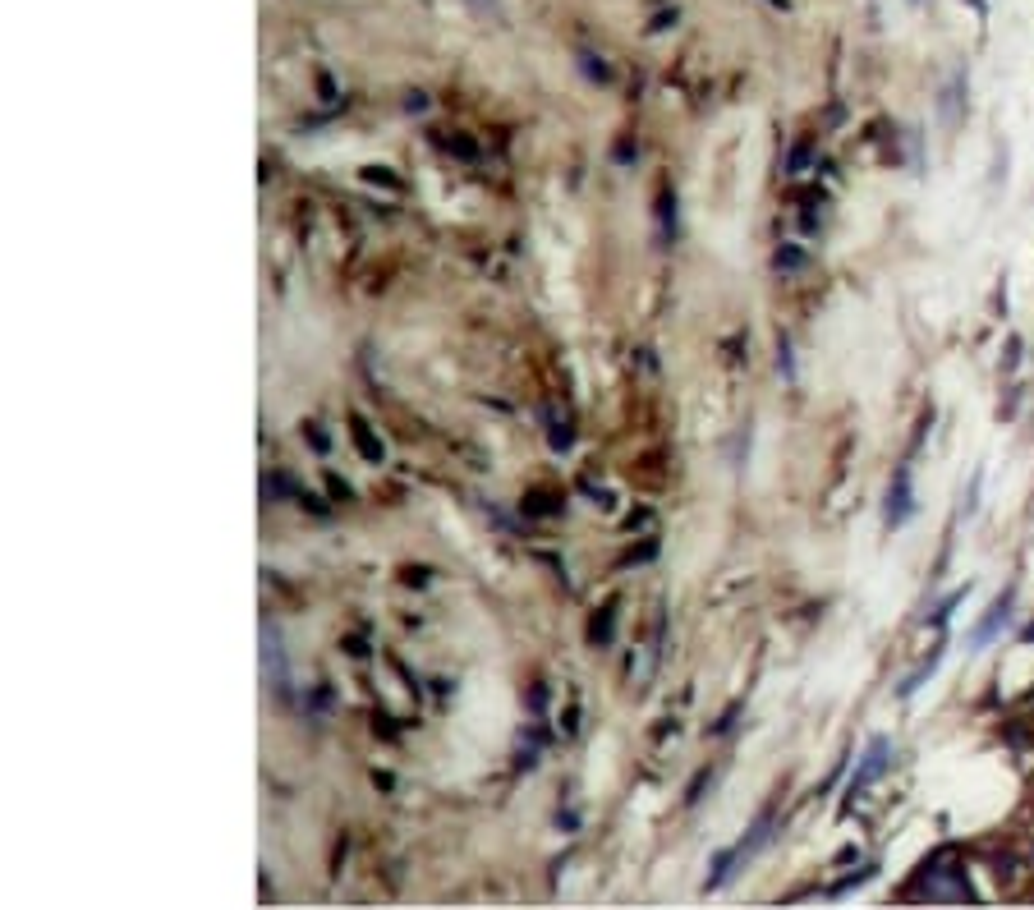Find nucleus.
Listing matches in <instances>:
<instances>
[{"instance_id": "obj_1", "label": "nucleus", "mask_w": 1034, "mask_h": 910, "mask_svg": "<svg viewBox=\"0 0 1034 910\" xmlns=\"http://www.w3.org/2000/svg\"><path fill=\"white\" fill-rule=\"evenodd\" d=\"M262 672H267V685H272L281 699H290V658H285V639L276 630V621H262Z\"/></svg>"}, {"instance_id": "obj_2", "label": "nucleus", "mask_w": 1034, "mask_h": 910, "mask_svg": "<svg viewBox=\"0 0 1034 910\" xmlns=\"http://www.w3.org/2000/svg\"><path fill=\"white\" fill-rule=\"evenodd\" d=\"M887 763H892V740L887 736H874L869 740V750H864V759H860V768H855V777H851V786H846V796H864L869 786L878 782V777L887 773Z\"/></svg>"}, {"instance_id": "obj_3", "label": "nucleus", "mask_w": 1034, "mask_h": 910, "mask_svg": "<svg viewBox=\"0 0 1034 910\" xmlns=\"http://www.w3.org/2000/svg\"><path fill=\"white\" fill-rule=\"evenodd\" d=\"M910 515H915V492H910V469L901 465L892 488H887V529H901Z\"/></svg>"}, {"instance_id": "obj_4", "label": "nucleus", "mask_w": 1034, "mask_h": 910, "mask_svg": "<svg viewBox=\"0 0 1034 910\" xmlns=\"http://www.w3.org/2000/svg\"><path fill=\"white\" fill-rule=\"evenodd\" d=\"M1012 598H1016V589H1007L998 598V603L989 607V616H984V621H979L975 630H970V649H984V644H989L993 635H1002V626H1007V616H1012Z\"/></svg>"}, {"instance_id": "obj_5", "label": "nucleus", "mask_w": 1034, "mask_h": 910, "mask_svg": "<svg viewBox=\"0 0 1034 910\" xmlns=\"http://www.w3.org/2000/svg\"><path fill=\"white\" fill-rule=\"evenodd\" d=\"M350 433H354V442H359V451H364L368 460H382V442H373L364 419H350Z\"/></svg>"}, {"instance_id": "obj_6", "label": "nucleus", "mask_w": 1034, "mask_h": 910, "mask_svg": "<svg viewBox=\"0 0 1034 910\" xmlns=\"http://www.w3.org/2000/svg\"><path fill=\"white\" fill-rule=\"evenodd\" d=\"M938 662H943V649L933 653V658L924 662V667H920V672H915V676H906V685H901V694H915V690H920V685H924V681H929V676H933V667H938Z\"/></svg>"}, {"instance_id": "obj_7", "label": "nucleus", "mask_w": 1034, "mask_h": 910, "mask_svg": "<svg viewBox=\"0 0 1034 910\" xmlns=\"http://www.w3.org/2000/svg\"><path fill=\"white\" fill-rule=\"evenodd\" d=\"M800 262H805V253H800V249H777V267H782V272H796Z\"/></svg>"}, {"instance_id": "obj_8", "label": "nucleus", "mask_w": 1034, "mask_h": 910, "mask_svg": "<svg viewBox=\"0 0 1034 910\" xmlns=\"http://www.w3.org/2000/svg\"><path fill=\"white\" fill-rule=\"evenodd\" d=\"M580 60H584V74H589V79H598V83L612 79V74H607V65H603L598 56H580Z\"/></svg>"}, {"instance_id": "obj_9", "label": "nucleus", "mask_w": 1034, "mask_h": 910, "mask_svg": "<svg viewBox=\"0 0 1034 910\" xmlns=\"http://www.w3.org/2000/svg\"><path fill=\"white\" fill-rule=\"evenodd\" d=\"M809 166V143H796V152H791V161H786V171L800 175Z\"/></svg>"}, {"instance_id": "obj_10", "label": "nucleus", "mask_w": 1034, "mask_h": 910, "mask_svg": "<svg viewBox=\"0 0 1034 910\" xmlns=\"http://www.w3.org/2000/svg\"><path fill=\"white\" fill-rule=\"evenodd\" d=\"M777 368H782L786 377H796V368H791V345H786V341L777 345Z\"/></svg>"}]
</instances>
